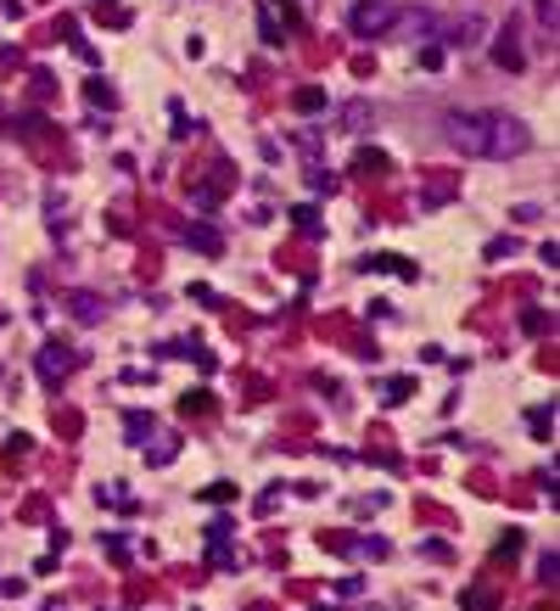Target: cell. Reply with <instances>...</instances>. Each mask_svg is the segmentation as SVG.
I'll return each mask as SVG.
<instances>
[{
	"label": "cell",
	"instance_id": "6da1fadb",
	"mask_svg": "<svg viewBox=\"0 0 560 611\" xmlns=\"http://www.w3.org/2000/svg\"><path fill=\"white\" fill-rule=\"evenodd\" d=\"M448 146L465 152V157H488V163H505V157H521L532 146L527 124L510 118V113H448Z\"/></svg>",
	"mask_w": 560,
	"mask_h": 611
},
{
	"label": "cell",
	"instance_id": "7a4b0ae2",
	"mask_svg": "<svg viewBox=\"0 0 560 611\" xmlns=\"http://www.w3.org/2000/svg\"><path fill=\"white\" fill-rule=\"evenodd\" d=\"M398 23V0H359V7L348 12V29L359 34V40H376V34H387Z\"/></svg>",
	"mask_w": 560,
	"mask_h": 611
},
{
	"label": "cell",
	"instance_id": "3957f363",
	"mask_svg": "<svg viewBox=\"0 0 560 611\" xmlns=\"http://www.w3.org/2000/svg\"><path fill=\"white\" fill-rule=\"evenodd\" d=\"M68 371H73V348L51 342L45 354H40V376H45V382H56V376H68Z\"/></svg>",
	"mask_w": 560,
	"mask_h": 611
},
{
	"label": "cell",
	"instance_id": "277c9868",
	"mask_svg": "<svg viewBox=\"0 0 560 611\" xmlns=\"http://www.w3.org/2000/svg\"><path fill=\"white\" fill-rule=\"evenodd\" d=\"M432 29H437L432 12H415V18H409V34H432Z\"/></svg>",
	"mask_w": 560,
	"mask_h": 611
}]
</instances>
